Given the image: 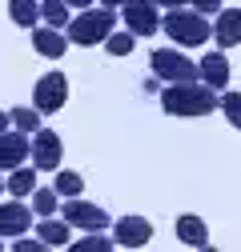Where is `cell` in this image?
I'll list each match as a JSON object with an SVG mask.
<instances>
[{"label":"cell","instance_id":"obj_32","mask_svg":"<svg viewBox=\"0 0 241 252\" xmlns=\"http://www.w3.org/2000/svg\"><path fill=\"white\" fill-rule=\"evenodd\" d=\"M0 192H8V184H4V180H0Z\"/></svg>","mask_w":241,"mask_h":252},{"label":"cell","instance_id":"obj_15","mask_svg":"<svg viewBox=\"0 0 241 252\" xmlns=\"http://www.w3.org/2000/svg\"><path fill=\"white\" fill-rule=\"evenodd\" d=\"M177 240L181 244H189V248H205L209 244V228H205V220L201 216H193V212H185V216H177Z\"/></svg>","mask_w":241,"mask_h":252},{"label":"cell","instance_id":"obj_28","mask_svg":"<svg viewBox=\"0 0 241 252\" xmlns=\"http://www.w3.org/2000/svg\"><path fill=\"white\" fill-rule=\"evenodd\" d=\"M149 4H157V8H185L189 0H149Z\"/></svg>","mask_w":241,"mask_h":252},{"label":"cell","instance_id":"obj_4","mask_svg":"<svg viewBox=\"0 0 241 252\" xmlns=\"http://www.w3.org/2000/svg\"><path fill=\"white\" fill-rule=\"evenodd\" d=\"M149 64H153V76L165 80V84H189V80H201L197 60H189L181 48H157L153 56H149Z\"/></svg>","mask_w":241,"mask_h":252},{"label":"cell","instance_id":"obj_17","mask_svg":"<svg viewBox=\"0 0 241 252\" xmlns=\"http://www.w3.org/2000/svg\"><path fill=\"white\" fill-rule=\"evenodd\" d=\"M8 16H12L20 28H37V20H40V0H8Z\"/></svg>","mask_w":241,"mask_h":252},{"label":"cell","instance_id":"obj_9","mask_svg":"<svg viewBox=\"0 0 241 252\" xmlns=\"http://www.w3.org/2000/svg\"><path fill=\"white\" fill-rule=\"evenodd\" d=\"M60 156H65L60 136H56L52 128H37V132H33V164L44 168V172H56V168H60Z\"/></svg>","mask_w":241,"mask_h":252},{"label":"cell","instance_id":"obj_18","mask_svg":"<svg viewBox=\"0 0 241 252\" xmlns=\"http://www.w3.org/2000/svg\"><path fill=\"white\" fill-rule=\"evenodd\" d=\"M8 192L12 196H28V192H33V188H37V168H28V164H20V168H12L8 172Z\"/></svg>","mask_w":241,"mask_h":252},{"label":"cell","instance_id":"obj_21","mask_svg":"<svg viewBox=\"0 0 241 252\" xmlns=\"http://www.w3.org/2000/svg\"><path fill=\"white\" fill-rule=\"evenodd\" d=\"M56 188H33V212L37 216H56Z\"/></svg>","mask_w":241,"mask_h":252},{"label":"cell","instance_id":"obj_29","mask_svg":"<svg viewBox=\"0 0 241 252\" xmlns=\"http://www.w3.org/2000/svg\"><path fill=\"white\" fill-rule=\"evenodd\" d=\"M8 124H12V116H8V112H0V136L8 132Z\"/></svg>","mask_w":241,"mask_h":252},{"label":"cell","instance_id":"obj_13","mask_svg":"<svg viewBox=\"0 0 241 252\" xmlns=\"http://www.w3.org/2000/svg\"><path fill=\"white\" fill-rule=\"evenodd\" d=\"M213 40L221 48H233L241 44V8H221L217 20H213Z\"/></svg>","mask_w":241,"mask_h":252},{"label":"cell","instance_id":"obj_19","mask_svg":"<svg viewBox=\"0 0 241 252\" xmlns=\"http://www.w3.org/2000/svg\"><path fill=\"white\" fill-rule=\"evenodd\" d=\"M52 188H56V196H80V192H84V176L73 172V168H56Z\"/></svg>","mask_w":241,"mask_h":252},{"label":"cell","instance_id":"obj_12","mask_svg":"<svg viewBox=\"0 0 241 252\" xmlns=\"http://www.w3.org/2000/svg\"><path fill=\"white\" fill-rule=\"evenodd\" d=\"M197 72H201V80L213 92L229 88V60H225V52H209L205 60H197Z\"/></svg>","mask_w":241,"mask_h":252},{"label":"cell","instance_id":"obj_26","mask_svg":"<svg viewBox=\"0 0 241 252\" xmlns=\"http://www.w3.org/2000/svg\"><path fill=\"white\" fill-rule=\"evenodd\" d=\"M189 4L197 8V12H205V16H217L225 4H221V0H189Z\"/></svg>","mask_w":241,"mask_h":252},{"label":"cell","instance_id":"obj_2","mask_svg":"<svg viewBox=\"0 0 241 252\" xmlns=\"http://www.w3.org/2000/svg\"><path fill=\"white\" fill-rule=\"evenodd\" d=\"M117 28V8H80V16L69 20V44H80V48H93V44H105L109 32Z\"/></svg>","mask_w":241,"mask_h":252},{"label":"cell","instance_id":"obj_8","mask_svg":"<svg viewBox=\"0 0 241 252\" xmlns=\"http://www.w3.org/2000/svg\"><path fill=\"white\" fill-rule=\"evenodd\" d=\"M24 160H33V140L24 136V128H8L4 136H0V168L12 172Z\"/></svg>","mask_w":241,"mask_h":252},{"label":"cell","instance_id":"obj_20","mask_svg":"<svg viewBox=\"0 0 241 252\" xmlns=\"http://www.w3.org/2000/svg\"><path fill=\"white\" fill-rule=\"evenodd\" d=\"M40 20L48 28H69V4L65 0H40Z\"/></svg>","mask_w":241,"mask_h":252},{"label":"cell","instance_id":"obj_25","mask_svg":"<svg viewBox=\"0 0 241 252\" xmlns=\"http://www.w3.org/2000/svg\"><path fill=\"white\" fill-rule=\"evenodd\" d=\"M221 112H225V120L233 124V128H241V92H225L221 96Z\"/></svg>","mask_w":241,"mask_h":252},{"label":"cell","instance_id":"obj_27","mask_svg":"<svg viewBox=\"0 0 241 252\" xmlns=\"http://www.w3.org/2000/svg\"><path fill=\"white\" fill-rule=\"evenodd\" d=\"M40 248H48L40 236H37V240H24V236H16V252H40Z\"/></svg>","mask_w":241,"mask_h":252},{"label":"cell","instance_id":"obj_1","mask_svg":"<svg viewBox=\"0 0 241 252\" xmlns=\"http://www.w3.org/2000/svg\"><path fill=\"white\" fill-rule=\"evenodd\" d=\"M161 108L169 116H209L221 108V96L205 80H189V84H165L161 92Z\"/></svg>","mask_w":241,"mask_h":252},{"label":"cell","instance_id":"obj_22","mask_svg":"<svg viewBox=\"0 0 241 252\" xmlns=\"http://www.w3.org/2000/svg\"><path fill=\"white\" fill-rule=\"evenodd\" d=\"M105 48H109V56H129L137 48V32H109Z\"/></svg>","mask_w":241,"mask_h":252},{"label":"cell","instance_id":"obj_23","mask_svg":"<svg viewBox=\"0 0 241 252\" xmlns=\"http://www.w3.org/2000/svg\"><path fill=\"white\" fill-rule=\"evenodd\" d=\"M12 128H24V132H37L40 128V108H12Z\"/></svg>","mask_w":241,"mask_h":252},{"label":"cell","instance_id":"obj_11","mask_svg":"<svg viewBox=\"0 0 241 252\" xmlns=\"http://www.w3.org/2000/svg\"><path fill=\"white\" fill-rule=\"evenodd\" d=\"M113 240L120 248H145L149 240H153V224H149L145 216H120L113 224Z\"/></svg>","mask_w":241,"mask_h":252},{"label":"cell","instance_id":"obj_14","mask_svg":"<svg viewBox=\"0 0 241 252\" xmlns=\"http://www.w3.org/2000/svg\"><path fill=\"white\" fill-rule=\"evenodd\" d=\"M33 48L40 52V56H48V60H60L65 56V48H69V36L60 32V28H33Z\"/></svg>","mask_w":241,"mask_h":252},{"label":"cell","instance_id":"obj_16","mask_svg":"<svg viewBox=\"0 0 241 252\" xmlns=\"http://www.w3.org/2000/svg\"><path fill=\"white\" fill-rule=\"evenodd\" d=\"M33 228H37V236H40L48 248H65V244H69V236H73V224H69L65 216H60V220L40 216V224H33Z\"/></svg>","mask_w":241,"mask_h":252},{"label":"cell","instance_id":"obj_10","mask_svg":"<svg viewBox=\"0 0 241 252\" xmlns=\"http://www.w3.org/2000/svg\"><path fill=\"white\" fill-rule=\"evenodd\" d=\"M33 216H37L33 208L20 204V196H12L8 204H0V236H4V240H8V236H12V240L24 236L28 228H33Z\"/></svg>","mask_w":241,"mask_h":252},{"label":"cell","instance_id":"obj_30","mask_svg":"<svg viewBox=\"0 0 241 252\" xmlns=\"http://www.w3.org/2000/svg\"><path fill=\"white\" fill-rule=\"evenodd\" d=\"M101 4H105V8H125L129 0H101Z\"/></svg>","mask_w":241,"mask_h":252},{"label":"cell","instance_id":"obj_24","mask_svg":"<svg viewBox=\"0 0 241 252\" xmlns=\"http://www.w3.org/2000/svg\"><path fill=\"white\" fill-rule=\"evenodd\" d=\"M73 248H77V252H109V248H113V240H109L105 232H84Z\"/></svg>","mask_w":241,"mask_h":252},{"label":"cell","instance_id":"obj_3","mask_svg":"<svg viewBox=\"0 0 241 252\" xmlns=\"http://www.w3.org/2000/svg\"><path fill=\"white\" fill-rule=\"evenodd\" d=\"M161 32H169L177 44H185V48H197V44H209L213 28H209V16L197 12V8H169L161 16Z\"/></svg>","mask_w":241,"mask_h":252},{"label":"cell","instance_id":"obj_7","mask_svg":"<svg viewBox=\"0 0 241 252\" xmlns=\"http://www.w3.org/2000/svg\"><path fill=\"white\" fill-rule=\"evenodd\" d=\"M120 20H125V28L137 32V36H153L157 28H161L157 4H149V0H129V4L120 8Z\"/></svg>","mask_w":241,"mask_h":252},{"label":"cell","instance_id":"obj_31","mask_svg":"<svg viewBox=\"0 0 241 252\" xmlns=\"http://www.w3.org/2000/svg\"><path fill=\"white\" fill-rule=\"evenodd\" d=\"M65 4H69V8H88L93 0H65Z\"/></svg>","mask_w":241,"mask_h":252},{"label":"cell","instance_id":"obj_5","mask_svg":"<svg viewBox=\"0 0 241 252\" xmlns=\"http://www.w3.org/2000/svg\"><path fill=\"white\" fill-rule=\"evenodd\" d=\"M65 100H69V76L65 72H44L33 88V108H40V116L44 112L52 116V112L65 108Z\"/></svg>","mask_w":241,"mask_h":252},{"label":"cell","instance_id":"obj_6","mask_svg":"<svg viewBox=\"0 0 241 252\" xmlns=\"http://www.w3.org/2000/svg\"><path fill=\"white\" fill-rule=\"evenodd\" d=\"M60 216H65L73 228H80V232H105V228L113 224L109 212H105L101 204H88V200H80V196H69V204L60 208Z\"/></svg>","mask_w":241,"mask_h":252}]
</instances>
